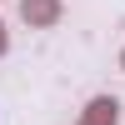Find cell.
Instances as JSON below:
<instances>
[{"label":"cell","mask_w":125,"mask_h":125,"mask_svg":"<svg viewBox=\"0 0 125 125\" xmlns=\"http://www.w3.org/2000/svg\"><path fill=\"white\" fill-rule=\"evenodd\" d=\"M60 15H65V5H60V0H20V20H25L30 30H50V25H60Z\"/></svg>","instance_id":"obj_1"},{"label":"cell","mask_w":125,"mask_h":125,"mask_svg":"<svg viewBox=\"0 0 125 125\" xmlns=\"http://www.w3.org/2000/svg\"><path fill=\"white\" fill-rule=\"evenodd\" d=\"M80 125H120V100H115V95H95V100H85Z\"/></svg>","instance_id":"obj_2"},{"label":"cell","mask_w":125,"mask_h":125,"mask_svg":"<svg viewBox=\"0 0 125 125\" xmlns=\"http://www.w3.org/2000/svg\"><path fill=\"white\" fill-rule=\"evenodd\" d=\"M10 50V30H5V20H0V55Z\"/></svg>","instance_id":"obj_3"},{"label":"cell","mask_w":125,"mask_h":125,"mask_svg":"<svg viewBox=\"0 0 125 125\" xmlns=\"http://www.w3.org/2000/svg\"><path fill=\"white\" fill-rule=\"evenodd\" d=\"M120 70H125V50H120Z\"/></svg>","instance_id":"obj_4"}]
</instances>
